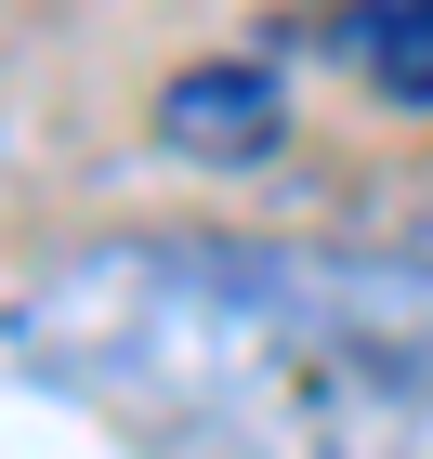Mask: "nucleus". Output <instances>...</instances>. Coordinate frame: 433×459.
<instances>
[{"instance_id": "2", "label": "nucleus", "mask_w": 433, "mask_h": 459, "mask_svg": "<svg viewBox=\"0 0 433 459\" xmlns=\"http://www.w3.org/2000/svg\"><path fill=\"white\" fill-rule=\"evenodd\" d=\"M158 132H171L184 158H223V171H237V158L276 144V79L263 66H197V79L158 92Z\"/></svg>"}, {"instance_id": "1", "label": "nucleus", "mask_w": 433, "mask_h": 459, "mask_svg": "<svg viewBox=\"0 0 433 459\" xmlns=\"http://www.w3.org/2000/svg\"><path fill=\"white\" fill-rule=\"evenodd\" d=\"M0 368L144 459H433V249L79 237L0 289Z\"/></svg>"}, {"instance_id": "3", "label": "nucleus", "mask_w": 433, "mask_h": 459, "mask_svg": "<svg viewBox=\"0 0 433 459\" xmlns=\"http://www.w3.org/2000/svg\"><path fill=\"white\" fill-rule=\"evenodd\" d=\"M328 39H342L381 92L433 106V0H342V13H328Z\"/></svg>"}]
</instances>
